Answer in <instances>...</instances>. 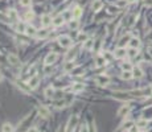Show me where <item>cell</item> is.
Wrapping results in <instances>:
<instances>
[{
	"instance_id": "17",
	"label": "cell",
	"mask_w": 152,
	"mask_h": 132,
	"mask_svg": "<svg viewBox=\"0 0 152 132\" xmlns=\"http://www.w3.org/2000/svg\"><path fill=\"white\" fill-rule=\"evenodd\" d=\"M106 62L107 61L105 60L103 56H97V58H95V66H97V67H100V66L106 65Z\"/></svg>"
},
{
	"instance_id": "23",
	"label": "cell",
	"mask_w": 152,
	"mask_h": 132,
	"mask_svg": "<svg viewBox=\"0 0 152 132\" xmlns=\"http://www.w3.org/2000/svg\"><path fill=\"white\" fill-rule=\"evenodd\" d=\"M1 131L3 132H13V127H12L11 123H4L3 127H1Z\"/></svg>"
},
{
	"instance_id": "8",
	"label": "cell",
	"mask_w": 152,
	"mask_h": 132,
	"mask_svg": "<svg viewBox=\"0 0 152 132\" xmlns=\"http://www.w3.org/2000/svg\"><path fill=\"white\" fill-rule=\"evenodd\" d=\"M102 7H103V1H102V0H94L93 4H91V8H93V11H94V12L100 11Z\"/></svg>"
},
{
	"instance_id": "30",
	"label": "cell",
	"mask_w": 152,
	"mask_h": 132,
	"mask_svg": "<svg viewBox=\"0 0 152 132\" xmlns=\"http://www.w3.org/2000/svg\"><path fill=\"white\" fill-rule=\"evenodd\" d=\"M8 16H9V19L13 21L17 20V13H16V11H13V9H11V11L8 12Z\"/></svg>"
},
{
	"instance_id": "52",
	"label": "cell",
	"mask_w": 152,
	"mask_h": 132,
	"mask_svg": "<svg viewBox=\"0 0 152 132\" xmlns=\"http://www.w3.org/2000/svg\"><path fill=\"white\" fill-rule=\"evenodd\" d=\"M151 89H152V86H151Z\"/></svg>"
},
{
	"instance_id": "27",
	"label": "cell",
	"mask_w": 152,
	"mask_h": 132,
	"mask_svg": "<svg viewBox=\"0 0 152 132\" xmlns=\"http://www.w3.org/2000/svg\"><path fill=\"white\" fill-rule=\"evenodd\" d=\"M87 40H89V37H87L86 33L81 32L79 35H78V41H79V42H85V41H87Z\"/></svg>"
},
{
	"instance_id": "2",
	"label": "cell",
	"mask_w": 152,
	"mask_h": 132,
	"mask_svg": "<svg viewBox=\"0 0 152 132\" xmlns=\"http://www.w3.org/2000/svg\"><path fill=\"white\" fill-rule=\"evenodd\" d=\"M78 120H79V118H78V115H73L72 118L69 119V122H68V131H74L75 129V127H77V124H78Z\"/></svg>"
},
{
	"instance_id": "43",
	"label": "cell",
	"mask_w": 152,
	"mask_h": 132,
	"mask_svg": "<svg viewBox=\"0 0 152 132\" xmlns=\"http://www.w3.org/2000/svg\"><path fill=\"white\" fill-rule=\"evenodd\" d=\"M144 6L146 7H152V0H144Z\"/></svg>"
},
{
	"instance_id": "31",
	"label": "cell",
	"mask_w": 152,
	"mask_h": 132,
	"mask_svg": "<svg viewBox=\"0 0 152 132\" xmlns=\"http://www.w3.org/2000/svg\"><path fill=\"white\" fill-rule=\"evenodd\" d=\"M118 12H119V7L118 6H111V7H109V13H111V15H116Z\"/></svg>"
},
{
	"instance_id": "49",
	"label": "cell",
	"mask_w": 152,
	"mask_h": 132,
	"mask_svg": "<svg viewBox=\"0 0 152 132\" xmlns=\"http://www.w3.org/2000/svg\"><path fill=\"white\" fill-rule=\"evenodd\" d=\"M148 52H149V54H151V57H152V48L148 49Z\"/></svg>"
},
{
	"instance_id": "15",
	"label": "cell",
	"mask_w": 152,
	"mask_h": 132,
	"mask_svg": "<svg viewBox=\"0 0 152 132\" xmlns=\"http://www.w3.org/2000/svg\"><path fill=\"white\" fill-rule=\"evenodd\" d=\"M128 45L131 46V48H134V49H139V48H140V41H139L138 37H131Z\"/></svg>"
},
{
	"instance_id": "37",
	"label": "cell",
	"mask_w": 152,
	"mask_h": 132,
	"mask_svg": "<svg viewBox=\"0 0 152 132\" xmlns=\"http://www.w3.org/2000/svg\"><path fill=\"white\" fill-rule=\"evenodd\" d=\"M127 3H128V0H119V1L116 3V6L121 8V7H126Z\"/></svg>"
},
{
	"instance_id": "35",
	"label": "cell",
	"mask_w": 152,
	"mask_h": 132,
	"mask_svg": "<svg viewBox=\"0 0 152 132\" xmlns=\"http://www.w3.org/2000/svg\"><path fill=\"white\" fill-rule=\"evenodd\" d=\"M69 26L72 29H77L78 28V21L75 20V19H74V20H72V21H70V24H69Z\"/></svg>"
},
{
	"instance_id": "28",
	"label": "cell",
	"mask_w": 152,
	"mask_h": 132,
	"mask_svg": "<svg viewBox=\"0 0 152 132\" xmlns=\"http://www.w3.org/2000/svg\"><path fill=\"white\" fill-rule=\"evenodd\" d=\"M37 38H45L46 36H48V31L46 29H43V31H38L37 32Z\"/></svg>"
},
{
	"instance_id": "48",
	"label": "cell",
	"mask_w": 152,
	"mask_h": 132,
	"mask_svg": "<svg viewBox=\"0 0 152 132\" xmlns=\"http://www.w3.org/2000/svg\"><path fill=\"white\" fill-rule=\"evenodd\" d=\"M138 127H136V126H135V127H132V128L131 129H130V132H138Z\"/></svg>"
},
{
	"instance_id": "9",
	"label": "cell",
	"mask_w": 152,
	"mask_h": 132,
	"mask_svg": "<svg viewBox=\"0 0 152 132\" xmlns=\"http://www.w3.org/2000/svg\"><path fill=\"white\" fill-rule=\"evenodd\" d=\"M16 86L19 87V89H21L23 90L24 92H26V94H29V92H31V87H29V85L28 83H23V82H20V81H17V82H16Z\"/></svg>"
},
{
	"instance_id": "24",
	"label": "cell",
	"mask_w": 152,
	"mask_h": 132,
	"mask_svg": "<svg viewBox=\"0 0 152 132\" xmlns=\"http://www.w3.org/2000/svg\"><path fill=\"white\" fill-rule=\"evenodd\" d=\"M147 124H148V120H147V119H140V120L136 122V127H138V128H146Z\"/></svg>"
},
{
	"instance_id": "38",
	"label": "cell",
	"mask_w": 152,
	"mask_h": 132,
	"mask_svg": "<svg viewBox=\"0 0 152 132\" xmlns=\"http://www.w3.org/2000/svg\"><path fill=\"white\" fill-rule=\"evenodd\" d=\"M122 69H123V72H130V70H131V65H130V63H123V65H122Z\"/></svg>"
},
{
	"instance_id": "42",
	"label": "cell",
	"mask_w": 152,
	"mask_h": 132,
	"mask_svg": "<svg viewBox=\"0 0 152 132\" xmlns=\"http://www.w3.org/2000/svg\"><path fill=\"white\" fill-rule=\"evenodd\" d=\"M25 28H26V26H24L23 24H19V25L16 26V29H17L19 32H25Z\"/></svg>"
},
{
	"instance_id": "1",
	"label": "cell",
	"mask_w": 152,
	"mask_h": 132,
	"mask_svg": "<svg viewBox=\"0 0 152 132\" xmlns=\"http://www.w3.org/2000/svg\"><path fill=\"white\" fill-rule=\"evenodd\" d=\"M58 44H60L62 48H70V46L73 45V41L69 36H61V37L58 38Z\"/></svg>"
},
{
	"instance_id": "33",
	"label": "cell",
	"mask_w": 152,
	"mask_h": 132,
	"mask_svg": "<svg viewBox=\"0 0 152 132\" xmlns=\"http://www.w3.org/2000/svg\"><path fill=\"white\" fill-rule=\"evenodd\" d=\"M102 56L105 57V60H106V61H111L112 58H114V57H112V54H110V52H103V54H102Z\"/></svg>"
},
{
	"instance_id": "21",
	"label": "cell",
	"mask_w": 152,
	"mask_h": 132,
	"mask_svg": "<svg viewBox=\"0 0 152 132\" xmlns=\"http://www.w3.org/2000/svg\"><path fill=\"white\" fill-rule=\"evenodd\" d=\"M44 94H45L46 98H52L53 95H54V89H53L52 86H49L45 89V91H44Z\"/></svg>"
},
{
	"instance_id": "39",
	"label": "cell",
	"mask_w": 152,
	"mask_h": 132,
	"mask_svg": "<svg viewBox=\"0 0 152 132\" xmlns=\"http://www.w3.org/2000/svg\"><path fill=\"white\" fill-rule=\"evenodd\" d=\"M136 50H138V49H134V48H131V50H130V57H135V56L138 54V52H136Z\"/></svg>"
},
{
	"instance_id": "3",
	"label": "cell",
	"mask_w": 152,
	"mask_h": 132,
	"mask_svg": "<svg viewBox=\"0 0 152 132\" xmlns=\"http://www.w3.org/2000/svg\"><path fill=\"white\" fill-rule=\"evenodd\" d=\"M95 82H97V85H99V86H107V85L111 82V79H110V77H107V75H98V77L95 78Z\"/></svg>"
},
{
	"instance_id": "29",
	"label": "cell",
	"mask_w": 152,
	"mask_h": 132,
	"mask_svg": "<svg viewBox=\"0 0 152 132\" xmlns=\"http://www.w3.org/2000/svg\"><path fill=\"white\" fill-rule=\"evenodd\" d=\"M130 40H131V38H130V37H126V36H124V37H122L121 41H119V46H121V48H123L126 44L130 42Z\"/></svg>"
},
{
	"instance_id": "16",
	"label": "cell",
	"mask_w": 152,
	"mask_h": 132,
	"mask_svg": "<svg viewBox=\"0 0 152 132\" xmlns=\"http://www.w3.org/2000/svg\"><path fill=\"white\" fill-rule=\"evenodd\" d=\"M25 33H26V36H31V37H33V36L37 35V31H36V28L33 25H26Z\"/></svg>"
},
{
	"instance_id": "18",
	"label": "cell",
	"mask_w": 152,
	"mask_h": 132,
	"mask_svg": "<svg viewBox=\"0 0 152 132\" xmlns=\"http://www.w3.org/2000/svg\"><path fill=\"white\" fill-rule=\"evenodd\" d=\"M83 89H85V86H83V83H73V86H72V91L73 92H81V91H83Z\"/></svg>"
},
{
	"instance_id": "20",
	"label": "cell",
	"mask_w": 152,
	"mask_h": 132,
	"mask_svg": "<svg viewBox=\"0 0 152 132\" xmlns=\"http://www.w3.org/2000/svg\"><path fill=\"white\" fill-rule=\"evenodd\" d=\"M81 16H82V9H81V7H75L74 11H73V17H74L75 20H78Z\"/></svg>"
},
{
	"instance_id": "40",
	"label": "cell",
	"mask_w": 152,
	"mask_h": 132,
	"mask_svg": "<svg viewBox=\"0 0 152 132\" xmlns=\"http://www.w3.org/2000/svg\"><path fill=\"white\" fill-rule=\"evenodd\" d=\"M33 16H35V15H33V12H26L25 19H26V20H32V19H33Z\"/></svg>"
},
{
	"instance_id": "36",
	"label": "cell",
	"mask_w": 152,
	"mask_h": 132,
	"mask_svg": "<svg viewBox=\"0 0 152 132\" xmlns=\"http://www.w3.org/2000/svg\"><path fill=\"white\" fill-rule=\"evenodd\" d=\"M20 4L23 7H29L32 4V0H20Z\"/></svg>"
},
{
	"instance_id": "19",
	"label": "cell",
	"mask_w": 152,
	"mask_h": 132,
	"mask_svg": "<svg viewBox=\"0 0 152 132\" xmlns=\"http://www.w3.org/2000/svg\"><path fill=\"white\" fill-rule=\"evenodd\" d=\"M132 75H134L135 78H142L143 77V70H142L139 66H136V67L132 69Z\"/></svg>"
},
{
	"instance_id": "44",
	"label": "cell",
	"mask_w": 152,
	"mask_h": 132,
	"mask_svg": "<svg viewBox=\"0 0 152 132\" xmlns=\"http://www.w3.org/2000/svg\"><path fill=\"white\" fill-rule=\"evenodd\" d=\"M81 132H89V128H87L86 124H83L82 128H81Z\"/></svg>"
},
{
	"instance_id": "12",
	"label": "cell",
	"mask_w": 152,
	"mask_h": 132,
	"mask_svg": "<svg viewBox=\"0 0 152 132\" xmlns=\"http://www.w3.org/2000/svg\"><path fill=\"white\" fill-rule=\"evenodd\" d=\"M52 23H53V20H52V17H50V15H44L43 17H41V24H43V26H48Z\"/></svg>"
},
{
	"instance_id": "11",
	"label": "cell",
	"mask_w": 152,
	"mask_h": 132,
	"mask_svg": "<svg viewBox=\"0 0 152 132\" xmlns=\"http://www.w3.org/2000/svg\"><path fill=\"white\" fill-rule=\"evenodd\" d=\"M7 58H8V62L11 63V65H19V62H20L19 57L16 54H13V53H9Z\"/></svg>"
},
{
	"instance_id": "7",
	"label": "cell",
	"mask_w": 152,
	"mask_h": 132,
	"mask_svg": "<svg viewBox=\"0 0 152 132\" xmlns=\"http://www.w3.org/2000/svg\"><path fill=\"white\" fill-rule=\"evenodd\" d=\"M130 110H131V106H130L128 103H127V104H123L121 108L118 110V116H124V115H127V114L130 112Z\"/></svg>"
},
{
	"instance_id": "10",
	"label": "cell",
	"mask_w": 152,
	"mask_h": 132,
	"mask_svg": "<svg viewBox=\"0 0 152 132\" xmlns=\"http://www.w3.org/2000/svg\"><path fill=\"white\" fill-rule=\"evenodd\" d=\"M75 69V63L73 61H68V62L63 65V72L65 73H69V72H73Z\"/></svg>"
},
{
	"instance_id": "14",
	"label": "cell",
	"mask_w": 152,
	"mask_h": 132,
	"mask_svg": "<svg viewBox=\"0 0 152 132\" xmlns=\"http://www.w3.org/2000/svg\"><path fill=\"white\" fill-rule=\"evenodd\" d=\"M63 21H65V17H63L62 15H58V16H56V17L53 19V25L54 26H61L63 24Z\"/></svg>"
},
{
	"instance_id": "34",
	"label": "cell",
	"mask_w": 152,
	"mask_h": 132,
	"mask_svg": "<svg viewBox=\"0 0 152 132\" xmlns=\"http://www.w3.org/2000/svg\"><path fill=\"white\" fill-rule=\"evenodd\" d=\"M132 127H134V122H127V123H124V129H126V131H130Z\"/></svg>"
},
{
	"instance_id": "41",
	"label": "cell",
	"mask_w": 152,
	"mask_h": 132,
	"mask_svg": "<svg viewBox=\"0 0 152 132\" xmlns=\"http://www.w3.org/2000/svg\"><path fill=\"white\" fill-rule=\"evenodd\" d=\"M57 132H68V127L66 126H60L57 129Z\"/></svg>"
},
{
	"instance_id": "26",
	"label": "cell",
	"mask_w": 152,
	"mask_h": 132,
	"mask_svg": "<svg viewBox=\"0 0 152 132\" xmlns=\"http://www.w3.org/2000/svg\"><path fill=\"white\" fill-rule=\"evenodd\" d=\"M132 77H134V75H132V73H131V72H123V73L121 74V78H122V79H124V81L131 79Z\"/></svg>"
},
{
	"instance_id": "46",
	"label": "cell",
	"mask_w": 152,
	"mask_h": 132,
	"mask_svg": "<svg viewBox=\"0 0 152 132\" xmlns=\"http://www.w3.org/2000/svg\"><path fill=\"white\" fill-rule=\"evenodd\" d=\"M89 132H95V123L93 122V124H91V127H90V131Z\"/></svg>"
},
{
	"instance_id": "25",
	"label": "cell",
	"mask_w": 152,
	"mask_h": 132,
	"mask_svg": "<svg viewBox=\"0 0 152 132\" xmlns=\"http://www.w3.org/2000/svg\"><path fill=\"white\" fill-rule=\"evenodd\" d=\"M93 45H94V41H93L91 38H89L87 41H85V42H83V48L86 49V50H90V49L93 48Z\"/></svg>"
},
{
	"instance_id": "51",
	"label": "cell",
	"mask_w": 152,
	"mask_h": 132,
	"mask_svg": "<svg viewBox=\"0 0 152 132\" xmlns=\"http://www.w3.org/2000/svg\"><path fill=\"white\" fill-rule=\"evenodd\" d=\"M132 1H135V0H128V3H132Z\"/></svg>"
},
{
	"instance_id": "45",
	"label": "cell",
	"mask_w": 152,
	"mask_h": 132,
	"mask_svg": "<svg viewBox=\"0 0 152 132\" xmlns=\"http://www.w3.org/2000/svg\"><path fill=\"white\" fill-rule=\"evenodd\" d=\"M28 132H38V129L36 128V127H31V128L28 129Z\"/></svg>"
},
{
	"instance_id": "13",
	"label": "cell",
	"mask_w": 152,
	"mask_h": 132,
	"mask_svg": "<svg viewBox=\"0 0 152 132\" xmlns=\"http://www.w3.org/2000/svg\"><path fill=\"white\" fill-rule=\"evenodd\" d=\"M126 54H127L126 49H124V48H119V49H116V50H115L114 57L115 58H124V57H126Z\"/></svg>"
},
{
	"instance_id": "32",
	"label": "cell",
	"mask_w": 152,
	"mask_h": 132,
	"mask_svg": "<svg viewBox=\"0 0 152 132\" xmlns=\"http://www.w3.org/2000/svg\"><path fill=\"white\" fill-rule=\"evenodd\" d=\"M54 104H56V107H58V108H61V107H65L68 103H66L65 101H62V99H61V101H56V102H54Z\"/></svg>"
},
{
	"instance_id": "4",
	"label": "cell",
	"mask_w": 152,
	"mask_h": 132,
	"mask_svg": "<svg viewBox=\"0 0 152 132\" xmlns=\"http://www.w3.org/2000/svg\"><path fill=\"white\" fill-rule=\"evenodd\" d=\"M38 83H40V75H37V74L32 75L28 81V85L31 89H36V87L38 86Z\"/></svg>"
},
{
	"instance_id": "5",
	"label": "cell",
	"mask_w": 152,
	"mask_h": 132,
	"mask_svg": "<svg viewBox=\"0 0 152 132\" xmlns=\"http://www.w3.org/2000/svg\"><path fill=\"white\" fill-rule=\"evenodd\" d=\"M57 58H58L57 53H49L45 57V60H44V63H45V65H52V63H54L56 61H57Z\"/></svg>"
},
{
	"instance_id": "22",
	"label": "cell",
	"mask_w": 152,
	"mask_h": 132,
	"mask_svg": "<svg viewBox=\"0 0 152 132\" xmlns=\"http://www.w3.org/2000/svg\"><path fill=\"white\" fill-rule=\"evenodd\" d=\"M77 56V49H73V50H70V52H68V54H66V61H73V58Z\"/></svg>"
},
{
	"instance_id": "47",
	"label": "cell",
	"mask_w": 152,
	"mask_h": 132,
	"mask_svg": "<svg viewBox=\"0 0 152 132\" xmlns=\"http://www.w3.org/2000/svg\"><path fill=\"white\" fill-rule=\"evenodd\" d=\"M147 40H148V41H152V31L149 32L148 35H147Z\"/></svg>"
},
{
	"instance_id": "50",
	"label": "cell",
	"mask_w": 152,
	"mask_h": 132,
	"mask_svg": "<svg viewBox=\"0 0 152 132\" xmlns=\"http://www.w3.org/2000/svg\"><path fill=\"white\" fill-rule=\"evenodd\" d=\"M1 81H3V74L0 73V82H1Z\"/></svg>"
},
{
	"instance_id": "6",
	"label": "cell",
	"mask_w": 152,
	"mask_h": 132,
	"mask_svg": "<svg viewBox=\"0 0 152 132\" xmlns=\"http://www.w3.org/2000/svg\"><path fill=\"white\" fill-rule=\"evenodd\" d=\"M38 114H40V116L44 119H48L49 116H50V111H49L45 106H38Z\"/></svg>"
}]
</instances>
